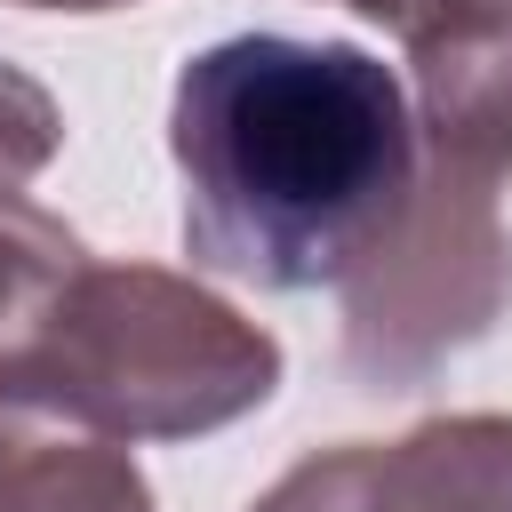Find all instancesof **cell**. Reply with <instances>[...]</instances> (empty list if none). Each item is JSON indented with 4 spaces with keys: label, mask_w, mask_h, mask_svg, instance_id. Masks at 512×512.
Wrapping results in <instances>:
<instances>
[{
    "label": "cell",
    "mask_w": 512,
    "mask_h": 512,
    "mask_svg": "<svg viewBox=\"0 0 512 512\" xmlns=\"http://www.w3.org/2000/svg\"><path fill=\"white\" fill-rule=\"evenodd\" d=\"M168 160L184 176V256L272 288H344L400 224L424 144L408 88L352 40L232 32L176 72Z\"/></svg>",
    "instance_id": "cell-1"
},
{
    "label": "cell",
    "mask_w": 512,
    "mask_h": 512,
    "mask_svg": "<svg viewBox=\"0 0 512 512\" xmlns=\"http://www.w3.org/2000/svg\"><path fill=\"white\" fill-rule=\"evenodd\" d=\"M280 392V336L192 272L80 264L0 400H32L96 440H200Z\"/></svg>",
    "instance_id": "cell-2"
},
{
    "label": "cell",
    "mask_w": 512,
    "mask_h": 512,
    "mask_svg": "<svg viewBox=\"0 0 512 512\" xmlns=\"http://www.w3.org/2000/svg\"><path fill=\"white\" fill-rule=\"evenodd\" d=\"M512 304V224L488 176L424 152L400 224L344 280V368L368 392H408L472 352Z\"/></svg>",
    "instance_id": "cell-3"
},
{
    "label": "cell",
    "mask_w": 512,
    "mask_h": 512,
    "mask_svg": "<svg viewBox=\"0 0 512 512\" xmlns=\"http://www.w3.org/2000/svg\"><path fill=\"white\" fill-rule=\"evenodd\" d=\"M248 512H512V416H432L392 448L344 440L288 464Z\"/></svg>",
    "instance_id": "cell-4"
},
{
    "label": "cell",
    "mask_w": 512,
    "mask_h": 512,
    "mask_svg": "<svg viewBox=\"0 0 512 512\" xmlns=\"http://www.w3.org/2000/svg\"><path fill=\"white\" fill-rule=\"evenodd\" d=\"M408 56L416 136L464 176L512 168V0H344Z\"/></svg>",
    "instance_id": "cell-5"
},
{
    "label": "cell",
    "mask_w": 512,
    "mask_h": 512,
    "mask_svg": "<svg viewBox=\"0 0 512 512\" xmlns=\"http://www.w3.org/2000/svg\"><path fill=\"white\" fill-rule=\"evenodd\" d=\"M0 512H160L120 440H96L32 400H0Z\"/></svg>",
    "instance_id": "cell-6"
},
{
    "label": "cell",
    "mask_w": 512,
    "mask_h": 512,
    "mask_svg": "<svg viewBox=\"0 0 512 512\" xmlns=\"http://www.w3.org/2000/svg\"><path fill=\"white\" fill-rule=\"evenodd\" d=\"M80 264H88V248L48 208L0 192V384H8V368L24 360V344L40 336L48 304L64 296V280Z\"/></svg>",
    "instance_id": "cell-7"
},
{
    "label": "cell",
    "mask_w": 512,
    "mask_h": 512,
    "mask_svg": "<svg viewBox=\"0 0 512 512\" xmlns=\"http://www.w3.org/2000/svg\"><path fill=\"white\" fill-rule=\"evenodd\" d=\"M56 144H64V112H56V96H48L32 72L0 64V192L32 184V176L56 160Z\"/></svg>",
    "instance_id": "cell-8"
},
{
    "label": "cell",
    "mask_w": 512,
    "mask_h": 512,
    "mask_svg": "<svg viewBox=\"0 0 512 512\" xmlns=\"http://www.w3.org/2000/svg\"><path fill=\"white\" fill-rule=\"evenodd\" d=\"M16 8H56V16H104V8H136V0H16Z\"/></svg>",
    "instance_id": "cell-9"
}]
</instances>
